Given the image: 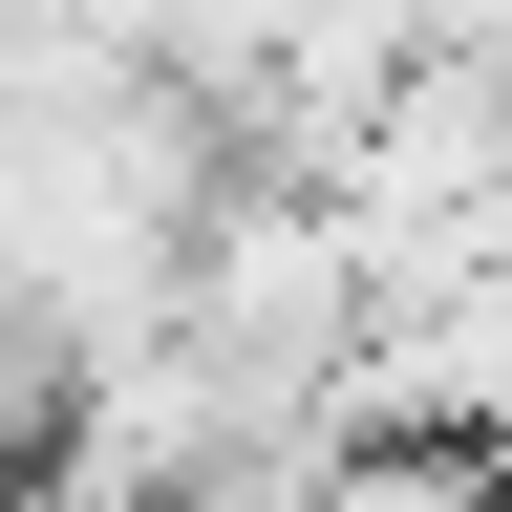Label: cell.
Masks as SVG:
<instances>
[{"label": "cell", "mask_w": 512, "mask_h": 512, "mask_svg": "<svg viewBox=\"0 0 512 512\" xmlns=\"http://www.w3.org/2000/svg\"><path fill=\"white\" fill-rule=\"evenodd\" d=\"M320 512H512V470H491V448H342Z\"/></svg>", "instance_id": "1"}]
</instances>
